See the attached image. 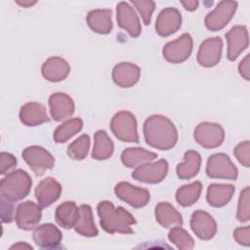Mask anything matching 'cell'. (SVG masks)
I'll list each match as a JSON object with an SVG mask.
<instances>
[{"label":"cell","mask_w":250,"mask_h":250,"mask_svg":"<svg viewBox=\"0 0 250 250\" xmlns=\"http://www.w3.org/2000/svg\"><path fill=\"white\" fill-rule=\"evenodd\" d=\"M144 136L148 146L160 150L171 149L178 141V131L174 123L160 114H154L146 119Z\"/></svg>","instance_id":"obj_1"},{"label":"cell","mask_w":250,"mask_h":250,"mask_svg":"<svg viewBox=\"0 0 250 250\" xmlns=\"http://www.w3.org/2000/svg\"><path fill=\"white\" fill-rule=\"evenodd\" d=\"M98 215L100 224L104 230L108 233H132V226L136 224L133 215L125 208L118 206L114 207L110 201L104 200L98 204Z\"/></svg>","instance_id":"obj_2"},{"label":"cell","mask_w":250,"mask_h":250,"mask_svg":"<svg viewBox=\"0 0 250 250\" xmlns=\"http://www.w3.org/2000/svg\"><path fill=\"white\" fill-rule=\"evenodd\" d=\"M31 185L30 176L25 171L18 169L10 172L1 180L0 194L12 202L19 201L29 193Z\"/></svg>","instance_id":"obj_3"},{"label":"cell","mask_w":250,"mask_h":250,"mask_svg":"<svg viewBox=\"0 0 250 250\" xmlns=\"http://www.w3.org/2000/svg\"><path fill=\"white\" fill-rule=\"evenodd\" d=\"M110 129L113 135L122 142H139L137 120L130 111L123 110L115 113L110 121Z\"/></svg>","instance_id":"obj_4"},{"label":"cell","mask_w":250,"mask_h":250,"mask_svg":"<svg viewBox=\"0 0 250 250\" xmlns=\"http://www.w3.org/2000/svg\"><path fill=\"white\" fill-rule=\"evenodd\" d=\"M206 174L212 179H227L235 181L237 179V168L231 162L229 157L223 153L211 155L206 164Z\"/></svg>","instance_id":"obj_5"},{"label":"cell","mask_w":250,"mask_h":250,"mask_svg":"<svg viewBox=\"0 0 250 250\" xmlns=\"http://www.w3.org/2000/svg\"><path fill=\"white\" fill-rule=\"evenodd\" d=\"M22 158L37 176H42L45 171L52 169L55 165L53 155L39 146H31L24 148Z\"/></svg>","instance_id":"obj_6"},{"label":"cell","mask_w":250,"mask_h":250,"mask_svg":"<svg viewBox=\"0 0 250 250\" xmlns=\"http://www.w3.org/2000/svg\"><path fill=\"white\" fill-rule=\"evenodd\" d=\"M193 137L201 146L205 148H215L223 144L225 131L218 123L201 122L195 127Z\"/></svg>","instance_id":"obj_7"},{"label":"cell","mask_w":250,"mask_h":250,"mask_svg":"<svg viewBox=\"0 0 250 250\" xmlns=\"http://www.w3.org/2000/svg\"><path fill=\"white\" fill-rule=\"evenodd\" d=\"M237 8L235 1H221L216 8L205 17V26L211 31L223 29L232 19Z\"/></svg>","instance_id":"obj_8"},{"label":"cell","mask_w":250,"mask_h":250,"mask_svg":"<svg viewBox=\"0 0 250 250\" xmlns=\"http://www.w3.org/2000/svg\"><path fill=\"white\" fill-rule=\"evenodd\" d=\"M192 38L188 33H184L174 41L166 43L162 54L164 59L171 63H181L188 60L192 52Z\"/></svg>","instance_id":"obj_9"},{"label":"cell","mask_w":250,"mask_h":250,"mask_svg":"<svg viewBox=\"0 0 250 250\" xmlns=\"http://www.w3.org/2000/svg\"><path fill=\"white\" fill-rule=\"evenodd\" d=\"M167 173L168 162L165 159H159L138 166L132 172V178L146 184H158L165 179Z\"/></svg>","instance_id":"obj_10"},{"label":"cell","mask_w":250,"mask_h":250,"mask_svg":"<svg viewBox=\"0 0 250 250\" xmlns=\"http://www.w3.org/2000/svg\"><path fill=\"white\" fill-rule=\"evenodd\" d=\"M114 193L119 199L125 201L134 208H142L146 206L150 198L147 189L133 186L127 182L118 183L114 188Z\"/></svg>","instance_id":"obj_11"},{"label":"cell","mask_w":250,"mask_h":250,"mask_svg":"<svg viewBox=\"0 0 250 250\" xmlns=\"http://www.w3.org/2000/svg\"><path fill=\"white\" fill-rule=\"evenodd\" d=\"M42 217L41 207L33 201H24L18 205L16 211V223L19 229L30 230L37 227Z\"/></svg>","instance_id":"obj_12"},{"label":"cell","mask_w":250,"mask_h":250,"mask_svg":"<svg viewBox=\"0 0 250 250\" xmlns=\"http://www.w3.org/2000/svg\"><path fill=\"white\" fill-rule=\"evenodd\" d=\"M116 21L119 27L125 29L130 36L138 37L141 34L142 26L140 20L129 3L122 1L117 4Z\"/></svg>","instance_id":"obj_13"},{"label":"cell","mask_w":250,"mask_h":250,"mask_svg":"<svg viewBox=\"0 0 250 250\" xmlns=\"http://www.w3.org/2000/svg\"><path fill=\"white\" fill-rule=\"evenodd\" d=\"M223 41L220 37L205 39L197 52V62L204 67L215 66L221 60Z\"/></svg>","instance_id":"obj_14"},{"label":"cell","mask_w":250,"mask_h":250,"mask_svg":"<svg viewBox=\"0 0 250 250\" xmlns=\"http://www.w3.org/2000/svg\"><path fill=\"white\" fill-rule=\"evenodd\" d=\"M190 228L194 234L201 240H209L217 231V224L214 218L203 210H196L190 218Z\"/></svg>","instance_id":"obj_15"},{"label":"cell","mask_w":250,"mask_h":250,"mask_svg":"<svg viewBox=\"0 0 250 250\" xmlns=\"http://www.w3.org/2000/svg\"><path fill=\"white\" fill-rule=\"evenodd\" d=\"M228 42L227 57L229 61H235L237 57L248 47V31L244 25H235L226 33Z\"/></svg>","instance_id":"obj_16"},{"label":"cell","mask_w":250,"mask_h":250,"mask_svg":"<svg viewBox=\"0 0 250 250\" xmlns=\"http://www.w3.org/2000/svg\"><path fill=\"white\" fill-rule=\"evenodd\" d=\"M182 16L176 8H165L162 10L155 21V31L158 35L166 37L175 33L181 26Z\"/></svg>","instance_id":"obj_17"},{"label":"cell","mask_w":250,"mask_h":250,"mask_svg":"<svg viewBox=\"0 0 250 250\" xmlns=\"http://www.w3.org/2000/svg\"><path fill=\"white\" fill-rule=\"evenodd\" d=\"M62 193V186L52 177L42 180L35 188V197L41 208H46L57 201Z\"/></svg>","instance_id":"obj_18"},{"label":"cell","mask_w":250,"mask_h":250,"mask_svg":"<svg viewBox=\"0 0 250 250\" xmlns=\"http://www.w3.org/2000/svg\"><path fill=\"white\" fill-rule=\"evenodd\" d=\"M32 236L37 246L46 249L59 247L62 238L61 230L53 224H43L36 227Z\"/></svg>","instance_id":"obj_19"},{"label":"cell","mask_w":250,"mask_h":250,"mask_svg":"<svg viewBox=\"0 0 250 250\" xmlns=\"http://www.w3.org/2000/svg\"><path fill=\"white\" fill-rule=\"evenodd\" d=\"M50 113L54 120L62 121L74 112L73 100L64 93H54L49 98Z\"/></svg>","instance_id":"obj_20"},{"label":"cell","mask_w":250,"mask_h":250,"mask_svg":"<svg viewBox=\"0 0 250 250\" xmlns=\"http://www.w3.org/2000/svg\"><path fill=\"white\" fill-rule=\"evenodd\" d=\"M141 68L132 62H120L112 69V79L121 88L134 86L140 79Z\"/></svg>","instance_id":"obj_21"},{"label":"cell","mask_w":250,"mask_h":250,"mask_svg":"<svg viewBox=\"0 0 250 250\" xmlns=\"http://www.w3.org/2000/svg\"><path fill=\"white\" fill-rule=\"evenodd\" d=\"M41 71L45 79L51 82H60L68 76L70 66L62 58L51 57L43 63Z\"/></svg>","instance_id":"obj_22"},{"label":"cell","mask_w":250,"mask_h":250,"mask_svg":"<svg viewBox=\"0 0 250 250\" xmlns=\"http://www.w3.org/2000/svg\"><path fill=\"white\" fill-rule=\"evenodd\" d=\"M20 119L26 126H38L49 121L45 106L35 102L26 103L21 107Z\"/></svg>","instance_id":"obj_23"},{"label":"cell","mask_w":250,"mask_h":250,"mask_svg":"<svg viewBox=\"0 0 250 250\" xmlns=\"http://www.w3.org/2000/svg\"><path fill=\"white\" fill-rule=\"evenodd\" d=\"M87 23L94 32L108 34L112 29L111 10L97 9L90 11L87 15Z\"/></svg>","instance_id":"obj_24"},{"label":"cell","mask_w":250,"mask_h":250,"mask_svg":"<svg viewBox=\"0 0 250 250\" xmlns=\"http://www.w3.org/2000/svg\"><path fill=\"white\" fill-rule=\"evenodd\" d=\"M234 190L232 185L211 184L207 188V202L213 207H223L230 201Z\"/></svg>","instance_id":"obj_25"},{"label":"cell","mask_w":250,"mask_h":250,"mask_svg":"<svg viewBox=\"0 0 250 250\" xmlns=\"http://www.w3.org/2000/svg\"><path fill=\"white\" fill-rule=\"evenodd\" d=\"M73 228L82 236L94 237L98 235V229L93 219L92 208L89 205L83 204L78 207V217Z\"/></svg>","instance_id":"obj_26"},{"label":"cell","mask_w":250,"mask_h":250,"mask_svg":"<svg viewBox=\"0 0 250 250\" xmlns=\"http://www.w3.org/2000/svg\"><path fill=\"white\" fill-rule=\"evenodd\" d=\"M155 219L164 228L181 227L183 217L169 202H159L155 207Z\"/></svg>","instance_id":"obj_27"},{"label":"cell","mask_w":250,"mask_h":250,"mask_svg":"<svg viewBox=\"0 0 250 250\" xmlns=\"http://www.w3.org/2000/svg\"><path fill=\"white\" fill-rule=\"evenodd\" d=\"M184 162L176 168L177 176L182 180H189L197 175L200 169L201 156L195 150H188L184 154Z\"/></svg>","instance_id":"obj_28"},{"label":"cell","mask_w":250,"mask_h":250,"mask_svg":"<svg viewBox=\"0 0 250 250\" xmlns=\"http://www.w3.org/2000/svg\"><path fill=\"white\" fill-rule=\"evenodd\" d=\"M157 157V154L143 147H128L121 153V161L128 168H135L144 163L150 162Z\"/></svg>","instance_id":"obj_29"},{"label":"cell","mask_w":250,"mask_h":250,"mask_svg":"<svg viewBox=\"0 0 250 250\" xmlns=\"http://www.w3.org/2000/svg\"><path fill=\"white\" fill-rule=\"evenodd\" d=\"M94 147L92 157L97 160L109 158L114 150V145L104 130H99L94 135Z\"/></svg>","instance_id":"obj_30"},{"label":"cell","mask_w":250,"mask_h":250,"mask_svg":"<svg viewBox=\"0 0 250 250\" xmlns=\"http://www.w3.org/2000/svg\"><path fill=\"white\" fill-rule=\"evenodd\" d=\"M78 217V207L73 201H64L60 204L55 211V219L57 223L63 229H71L74 227Z\"/></svg>","instance_id":"obj_31"},{"label":"cell","mask_w":250,"mask_h":250,"mask_svg":"<svg viewBox=\"0 0 250 250\" xmlns=\"http://www.w3.org/2000/svg\"><path fill=\"white\" fill-rule=\"evenodd\" d=\"M201 190L202 186L201 183L198 181L188 185H185L178 188L176 192V200L180 205L184 207L190 206L198 200Z\"/></svg>","instance_id":"obj_32"},{"label":"cell","mask_w":250,"mask_h":250,"mask_svg":"<svg viewBox=\"0 0 250 250\" xmlns=\"http://www.w3.org/2000/svg\"><path fill=\"white\" fill-rule=\"evenodd\" d=\"M83 127V121L81 118L76 117L69 119L62 124H61L54 132V141L56 143L62 144L68 141L70 138H72L75 134H77L79 131H81Z\"/></svg>","instance_id":"obj_33"},{"label":"cell","mask_w":250,"mask_h":250,"mask_svg":"<svg viewBox=\"0 0 250 250\" xmlns=\"http://www.w3.org/2000/svg\"><path fill=\"white\" fill-rule=\"evenodd\" d=\"M169 240L181 250H190L194 247V241L187 230L181 227L171 228L168 234Z\"/></svg>","instance_id":"obj_34"},{"label":"cell","mask_w":250,"mask_h":250,"mask_svg":"<svg viewBox=\"0 0 250 250\" xmlns=\"http://www.w3.org/2000/svg\"><path fill=\"white\" fill-rule=\"evenodd\" d=\"M90 148V138L88 135H81L78 139L73 141L67 147V154L74 160L84 159Z\"/></svg>","instance_id":"obj_35"},{"label":"cell","mask_w":250,"mask_h":250,"mask_svg":"<svg viewBox=\"0 0 250 250\" xmlns=\"http://www.w3.org/2000/svg\"><path fill=\"white\" fill-rule=\"evenodd\" d=\"M249 196H250V188H249V187H246L240 192L239 199H238V205H237L236 218L241 223H246L250 219Z\"/></svg>","instance_id":"obj_36"},{"label":"cell","mask_w":250,"mask_h":250,"mask_svg":"<svg viewBox=\"0 0 250 250\" xmlns=\"http://www.w3.org/2000/svg\"><path fill=\"white\" fill-rule=\"evenodd\" d=\"M132 4L135 6V8L140 13L142 20L146 25L150 23L152 13L155 9V3L153 1L147 0H132Z\"/></svg>","instance_id":"obj_37"},{"label":"cell","mask_w":250,"mask_h":250,"mask_svg":"<svg viewBox=\"0 0 250 250\" xmlns=\"http://www.w3.org/2000/svg\"><path fill=\"white\" fill-rule=\"evenodd\" d=\"M233 153L236 159L245 167H249L250 165V143L249 141L242 142L238 144L233 149Z\"/></svg>","instance_id":"obj_38"},{"label":"cell","mask_w":250,"mask_h":250,"mask_svg":"<svg viewBox=\"0 0 250 250\" xmlns=\"http://www.w3.org/2000/svg\"><path fill=\"white\" fill-rule=\"evenodd\" d=\"M17 165L16 157L9 152H1L0 154V174L5 175Z\"/></svg>","instance_id":"obj_39"},{"label":"cell","mask_w":250,"mask_h":250,"mask_svg":"<svg viewBox=\"0 0 250 250\" xmlns=\"http://www.w3.org/2000/svg\"><path fill=\"white\" fill-rule=\"evenodd\" d=\"M14 217L13 202L1 196V219L3 223H11Z\"/></svg>","instance_id":"obj_40"},{"label":"cell","mask_w":250,"mask_h":250,"mask_svg":"<svg viewBox=\"0 0 250 250\" xmlns=\"http://www.w3.org/2000/svg\"><path fill=\"white\" fill-rule=\"evenodd\" d=\"M233 238L238 244L243 246H249L250 245V227L247 226L244 228H238L234 229Z\"/></svg>","instance_id":"obj_41"},{"label":"cell","mask_w":250,"mask_h":250,"mask_svg":"<svg viewBox=\"0 0 250 250\" xmlns=\"http://www.w3.org/2000/svg\"><path fill=\"white\" fill-rule=\"evenodd\" d=\"M238 71L239 74L245 79H250V70H249V55H247L239 63L238 65Z\"/></svg>","instance_id":"obj_42"},{"label":"cell","mask_w":250,"mask_h":250,"mask_svg":"<svg viewBox=\"0 0 250 250\" xmlns=\"http://www.w3.org/2000/svg\"><path fill=\"white\" fill-rule=\"evenodd\" d=\"M181 4L184 6V8L188 11H194L198 7V1L196 0H190V1H181Z\"/></svg>","instance_id":"obj_43"},{"label":"cell","mask_w":250,"mask_h":250,"mask_svg":"<svg viewBox=\"0 0 250 250\" xmlns=\"http://www.w3.org/2000/svg\"><path fill=\"white\" fill-rule=\"evenodd\" d=\"M11 249H33V247L25 242H18L11 246Z\"/></svg>","instance_id":"obj_44"},{"label":"cell","mask_w":250,"mask_h":250,"mask_svg":"<svg viewBox=\"0 0 250 250\" xmlns=\"http://www.w3.org/2000/svg\"><path fill=\"white\" fill-rule=\"evenodd\" d=\"M16 3L19 4L20 6L23 7V8H28V7L33 6V5L36 4L37 2H36V1H30V0H17Z\"/></svg>","instance_id":"obj_45"}]
</instances>
